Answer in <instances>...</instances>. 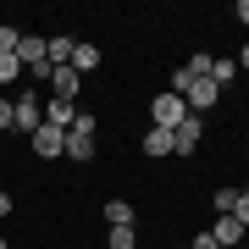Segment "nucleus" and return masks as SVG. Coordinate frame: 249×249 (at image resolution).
Here are the masks:
<instances>
[{
  "mask_svg": "<svg viewBox=\"0 0 249 249\" xmlns=\"http://www.w3.org/2000/svg\"><path fill=\"white\" fill-rule=\"evenodd\" d=\"M72 50H78V39H67V34L45 39V61H50V67H67V61H72Z\"/></svg>",
  "mask_w": 249,
  "mask_h": 249,
  "instance_id": "nucleus-9",
  "label": "nucleus"
},
{
  "mask_svg": "<svg viewBox=\"0 0 249 249\" xmlns=\"http://www.w3.org/2000/svg\"><path fill=\"white\" fill-rule=\"evenodd\" d=\"M0 249H6V238H0Z\"/></svg>",
  "mask_w": 249,
  "mask_h": 249,
  "instance_id": "nucleus-24",
  "label": "nucleus"
},
{
  "mask_svg": "<svg viewBox=\"0 0 249 249\" xmlns=\"http://www.w3.org/2000/svg\"><path fill=\"white\" fill-rule=\"evenodd\" d=\"M183 116H188L183 94H172V89H166V94H155V100H150V127H166V133H172Z\"/></svg>",
  "mask_w": 249,
  "mask_h": 249,
  "instance_id": "nucleus-2",
  "label": "nucleus"
},
{
  "mask_svg": "<svg viewBox=\"0 0 249 249\" xmlns=\"http://www.w3.org/2000/svg\"><path fill=\"white\" fill-rule=\"evenodd\" d=\"M211 232H216V244H222V249H227V244H244V238H249V227L238 222V216H216V227H211Z\"/></svg>",
  "mask_w": 249,
  "mask_h": 249,
  "instance_id": "nucleus-8",
  "label": "nucleus"
},
{
  "mask_svg": "<svg viewBox=\"0 0 249 249\" xmlns=\"http://www.w3.org/2000/svg\"><path fill=\"white\" fill-rule=\"evenodd\" d=\"M78 72H72V67H50V94L55 100H72V106H78Z\"/></svg>",
  "mask_w": 249,
  "mask_h": 249,
  "instance_id": "nucleus-6",
  "label": "nucleus"
},
{
  "mask_svg": "<svg viewBox=\"0 0 249 249\" xmlns=\"http://www.w3.org/2000/svg\"><path fill=\"white\" fill-rule=\"evenodd\" d=\"M0 133H11V100L0 94Z\"/></svg>",
  "mask_w": 249,
  "mask_h": 249,
  "instance_id": "nucleus-20",
  "label": "nucleus"
},
{
  "mask_svg": "<svg viewBox=\"0 0 249 249\" xmlns=\"http://www.w3.org/2000/svg\"><path fill=\"white\" fill-rule=\"evenodd\" d=\"M39 122H45V100H39V89H22L17 100H11V127L34 139V133H39Z\"/></svg>",
  "mask_w": 249,
  "mask_h": 249,
  "instance_id": "nucleus-1",
  "label": "nucleus"
},
{
  "mask_svg": "<svg viewBox=\"0 0 249 249\" xmlns=\"http://www.w3.org/2000/svg\"><path fill=\"white\" fill-rule=\"evenodd\" d=\"M232 61H238V72H249V45H244L238 55H232Z\"/></svg>",
  "mask_w": 249,
  "mask_h": 249,
  "instance_id": "nucleus-23",
  "label": "nucleus"
},
{
  "mask_svg": "<svg viewBox=\"0 0 249 249\" xmlns=\"http://www.w3.org/2000/svg\"><path fill=\"white\" fill-rule=\"evenodd\" d=\"M72 116H78V106H72V100H50V106H45V122L61 127V133L72 127Z\"/></svg>",
  "mask_w": 249,
  "mask_h": 249,
  "instance_id": "nucleus-10",
  "label": "nucleus"
},
{
  "mask_svg": "<svg viewBox=\"0 0 249 249\" xmlns=\"http://www.w3.org/2000/svg\"><path fill=\"white\" fill-rule=\"evenodd\" d=\"M211 83H216V89H227V83H238V61H227V55H216V61H211Z\"/></svg>",
  "mask_w": 249,
  "mask_h": 249,
  "instance_id": "nucleus-12",
  "label": "nucleus"
},
{
  "mask_svg": "<svg viewBox=\"0 0 249 249\" xmlns=\"http://www.w3.org/2000/svg\"><path fill=\"white\" fill-rule=\"evenodd\" d=\"M72 72H78V78H89V72L100 67V45L94 39H78V50H72V61H67Z\"/></svg>",
  "mask_w": 249,
  "mask_h": 249,
  "instance_id": "nucleus-7",
  "label": "nucleus"
},
{
  "mask_svg": "<svg viewBox=\"0 0 249 249\" xmlns=\"http://www.w3.org/2000/svg\"><path fill=\"white\" fill-rule=\"evenodd\" d=\"M211 61H216L211 50H194V55H188L183 67H188V78H211Z\"/></svg>",
  "mask_w": 249,
  "mask_h": 249,
  "instance_id": "nucleus-15",
  "label": "nucleus"
},
{
  "mask_svg": "<svg viewBox=\"0 0 249 249\" xmlns=\"http://www.w3.org/2000/svg\"><path fill=\"white\" fill-rule=\"evenodd\" d=\"M211 205H216V216H232V205H238V188H216Z\"/></svg>",
  "mask_w": 249,
  "mask_h": 249,
  "instance_id": "nucleus-16",
  "label": "nucleus"
},
{
  "mask_svg": "<svg viewBox=\"0 0 249 249\" xmlns=\"http://www.w3.org/2000/svg\"><path fill=\"white\" fill-rule=\"evenodd\" d=\"M106 227H133V205L127 199H106Z\"/></svg>",
  "mask_w": 249,
  "mask_h": 249,
  "instance_id": "nucleus-13",
  "label": "nucleus"
},
{
  "mask_svg": "<svg viewBox=\"0 0 249 249\" xmlns=\"http://www.w3.org/2000/svg\"><path fill=\"white\" fill-rule=\"evenodd\" d=\"M17 78H22V61H17V55H0V89L17 83Z\"/></svg>",
  "mask_w": 249,
  "mask_h": 249,
  "instance_id": "nucleus-17",
  "label": "nucleus"
},
{
  "mask_svg": "<svg viewBox=\"0 0 249 249\" xmlns=\"http://www.w3.org/2000/svg\"><path fill=\"white\" fill-rule=\"evenodd\" d=\"M178 249H188V244H178Z\"/></svg>",
  "mask_w": 249,
  "mask_h": 249,
  "instance_id": "nucleus-25",
  "label": "nucleus"
},
{
  "mask_svg": "<svg viewBox=\"0 0 249 249\" xmlns=\"http://www.w3.org/2000/svg\"><path fill=\"white\" fill-rule=\"evenodd\" d=\"M199 144H205V116H194V111H188L183 122L172 127V150H178V155H194Z\"/></svg>",
  "mask_w": 249,
  "mask_h": 249,
  "instance_id": "nucleus-3",
  "label": "nucleus"
},
{
  "mask_svg": "<svg viewBox=\"0 0 249 249\" xmlns=\"http://www.w3.org/2000/svg\"><path fill=\"white\" fill-rule=\"evenodd\" d=\"M244 244H249V238H244Z\"/></svg>",
  "mask_w": 249,
  "mask_h": 249,
  "instance_id": "nucleus-27",
  "label": "nucleus"
},
{
  "mask_svg": "<svg viewBox=\"0 0 249 249\" xmlns=\"http://www.w3.org/2000/svg\"><path fill=\"white\" fill-rule=\"evenodd\" d=\"M216 100H222V89H216L211 78H194V83H188V89H183V106L194 111V116H205V111L216 106Z\"/></svg>",
  "mask_w": 249,
  "mask_h": 249,
  "instance_id": "nucleus-4",
  "label": "nucleus"
},
{
  "mask_svg": "<svg viewBox=\"0 0 249 249\" xmlns=\"http://www.w3.org/2000/svg\"><path fill=\"white\" fill-rule=\"evenodd\" d=\"M34 155H39V160L67 155V133H61V127H50V122H39V133H34Z\"/></svg>",
  "mask_w": 249,
  "mask_h": 249,
  "instance_id": "nucleus-5",
  "label": "nucleus"
},
{
  "mask_svg": "<svg viewBox=\"0 0 249 249\" xmlns=\"http://www.w3.org/2000/svg\"><path fill=\"white\" fill-rule=\"evenodd\" d=\"M244 249H249V244H244Z\"/></svg>",
  "mask_w": 249,
  "mask_h": 249,
  "instance_id": "nucleus-26",
  "label": "nucleus"
},
{
  "mask_svg": "<svg viewBox=\"0 0 249 249\" xmlns=\"http://www.w3.org/2000/svg\"><path fill=\"white\" fill-rule=\"evenodd\" d=\"M232 216H238V222L249 227V188H238V205H232Z\"/></svg>",
  "mask_w": 249,
  "mask_h": 249,
  "instance_id": "nucleus-18",
  "label": "nucleus"
},
{
  "mask_svg": "<svg viewBox=\"0 0 249 249\" xmlns=\"http://www.w3.org/2000/svg\"><path fill=\"white\" fill-rule=\"evenodd\" d=\"M232 17H238V22L249 28V0H238V6H232Z\"/></svg>",
  "mask_w": 249,
  "mask_h": 249,
  "instance_id": "nucleus-21",
  "label": "nucleus"
},
{
  "mask_svg": "<svg viewBox=\"0 0 249 249\" xmlns=\"http://www.w3.org/2000/svg\"><path fill=\"white\" fill-rule=\"evenodd\" d=\"M188 249H222V244H216V232H194V244H188Z\"/></svg>",
  "mask_w": 249,
  "mask_h": 249,
  "instance_id": "nucleus-19",
  "label": "nucleus"
},
{
  "mask_svg": "<svg viewBox=\"0 0 249 249\" xmlns=\"http://www.w3.org/2000/svg\"><path fill=\"white\" fill-rule=\"evenodd\" d=\"M144 155H178V150H172V133H166V127H150V133H144Z\"/></svg>",
  "mask_w": 249,
  "mask_h": 249,
  "instance_id": "nucleus-11",
  "label": "nucleus"
},
{
  "mask_svg": "<svg viewBox=\"0 0 249 249\" xmlns=\"http://www.w3.org/2000/svg\"><path fill=\"white\" fill-rule=\"evenodd\" d=\"M106 244L111 249H139V232L133 227H106Z\"/></svg>",
  "mask_w": 249,
  "mask_h": 249,
  "instance_id": "nucleus-14",
  "label": "nucleus"
},
{
  "mask_svg": "<svg viewBox=\"0 0 249 249\" xmlns=\"http://www.w3.org/2000/svg\"><path fill=\"white\" fill-rule=\"evenodd\" d=\"M6 216H11V194L0 188V222H6Z\"/></svg>",
  "mask_w": 249,
  "mask_h": 249,
  "instance_id": "nucleus-22",
  "label": "nucleus"
}]
</instances>
